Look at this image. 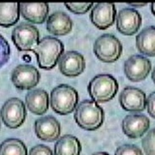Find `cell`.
Wrapping results in <instances>:
<instances>
[{
    "label": "cell",
    "mask_w": 155,
    "mask_h": 155,
    "mask_svg": "<svg viewBox=\"0 0 155 155\" xmlns=\"http://www.w3.org/2000/svg\"><path fill=\"white\" fill-rule=\"evenodd\" d=\"M91 155H110L108 153H106V152H97V153H92Z\"/></svg>",
    "instance_id": "f546056e"
},
{
    "label": "cell",
    "mask_w": 155,
    "mask_h": 155,
    "mask_svg": "<svg viewBox=\"0 0 155 155\" xmlns=\"http://www.w3.org/2000/svg\"><path fill=\"white\" fill-rule=\"evenodd\" d=\"M121 42L114 35L104 33L100 35L93 43V52L98 59L111 63L116 61L122 54Z\"/></svg>",
    "instance_id": "5b68a950"
},
{
    "label": "cell",
    "mask_w": 155,
    "mask_h": 155,
    "mask_svg": "<svg viewBox=\"0 0 155 155\" xmlns=\"http://www.w3.org/2000/svg\"><path fill=\"white\" fill-rule=\"evenodd\" d=\"M119 89L117 80L110 74H98L92 78L87 86L89 95L97 103L111 100Z\"/></svg>",
    "instance_id": "277c9868"
},
{
    "label": "cell",
    "mask_w": 155,
    "mask_h": 155,
    "mask_svg": "<svg viewBox=\"0 0 155 155\" xmlns=\"http://www.w3.org/2000/svg\"><path fill=\"white\" fill-rule=\"evenodd\" d=\"M0 40H1V64L3 65L7 62V60L9 58L10 49L8 42L3 36H0Z\"/></svg>",
    "instance_id": "4316f807"
},
{
    "label": "cell",
    "mask_w": 155,
    "mask_h": 155,
    "mask_svg": "<svg viewBox=\"0 0 155 155\" xmlns=\"http://www.w3.org/2000/svg\"><path fill=\"white\" fill-rule=\"evenodd\" d=\"M114 155H143V153L137 145L123 144L117 147Z\"/></svg>",
    "instance_id": "cb8c5ba5"
},
{
    "label": "cell",
    "mask_w": 155,
    "mask_h": 155,
    "mask_svg": "<svg viewBox=\"0 0 155 155\" xmlns=\"http://www.w3.org/2000/svg\"><path fill=\"white\" fill-rule=\"evenodd\" d=\"M29 155H54L49 147L43 144H38L31 148Z\"/></svg>",
    "instance_id": "484cf974"
},
{
    "label": "cell",
    "mask_w": 155,
    "mask_h": 155,
    "mask_svg": "<svg viewBox=\"0 0 155 155\" xmlns=\"http://www.w3.org/2000/svg\"><path fill=\"white\" fill-rule=\"evenodd\" d=\"M64 4L71 11L76 14L87 12L93 6L92 3H64Z\"/></svg>",
    "instance_id": "d4e9b609"
},
{
    "label": "cell",
    "mask_w": 155,
    "mask_h": 155,
    "mask_svg": "<svg viewBox=\"0 0 155 155\" xmlns=\"http://www.w3.org/2000/svg\"><path fill=\"white\" fill-rule=\"evenodd\" d=\"M116 15L114 4L112 3H97L91 9L90 19L97 28L105 30L113 25Z\"/></svg>",
    "instance_id": "9a60e30c"
},
{
    "label": "cell",
    "mask_w": 155,
    "mask_h": 155,
    "mask_svg": "<svg viewBox=\"0 0 155 155\" xmlns=\"http://www.w3.org/2000/svg\"><path fill=\"white\" fill-rule=\"evenodd\" d=\"M40 76V72L34 65L21 64L13 69L11 81L18 89L30 90L38 85Z\"/></svg>",
    "instance_id": "ba28073f"
},
{
    "label": "cell",
    "mask_w": 155,
    "mask_h": 155,
    "mask_svg": "<svg viewBox=\"0 0 155 155\" xmlns=\"http://www.w3.org/2000/svg\"><path fill=\"white\" fill-rule=\"evenodd\" d=\"M142 25V15L134 8H124L116 15L117 29L125 35L135 34Z\"/></svg>",
    "instance_id": "5bb4252c"
},
{
    "label": "cell",
    "mask_w": 155,
    "mask_h": 155,
    "mask_svg": "<svg viewBox=\"0 0 155 155\" xmlns=\"http://www.w3.org/2000/svg\"><path fill=\"white\" fill-rule=\"evenodd\" d=\"M0 155H27V148L20 139L8 138L1 143Z\"/></svg>",
    "instance_id": "7402d4cb"
},
{
    "label": "cell",
    "mask_w": 155,
    "mask_h": 155,
    "mask_svg": "<svg viewBox=\"0 0 155 155\" xmlns=\"http://www.w3.org/2000/svg\"><path fill=\"white\" fill-rule=\"evenodd\" d=\"M26 116L25 105L18 97H10L1 107V119L9 128L15 129L23 125Z\"/></svg>",
    "instance_id": "52a82bcc"
},
{
    "label": "cell",
    "mask_w": 155,
    "mask_h": 155,
    "mask_svg": "<svg viewBox=\"0 0 155 155\" xmlns=\"http://www.w3.org/2000/svg\"><path fill=\"white\" fill-rule=\"evenodd\" d=\"M142 145L146 155H155V128L147 131L143 138Z\"/></svg>",
    "instance_id": "603a6c76"
},
{
    "label": "cell",
    "mask_w": 155,
    "mask_h": 155,
    "mask_svg": "<svg viewBox=\"0 0 155 155\" xmlns=\"http://www.w3.org/2000/svg\"><path fill=\"white\" fill-rule=\"evenodd\" d=\"M152 79H153V82L155 83V65L153 69V71H152Z\"/></svg>",
    "instance_id": "4dcf8cb0"
},
{
    "label": "cell",
    "mask_w": 155,
    "mask_h": 155,
    "mask_svg": "<svg viewBox=\"0 0 155 155\" xmlns=\"http://www.w3.org/2000/svg\"><path fill=\"white\" fill-rule=\"evenodd\" d=\"M19 3H1L0 4V24L8 27L15 25L20 18Z\"/></svg>",
    "instance_id": "44dd1931"
},
{
    "label": "cell",
    "mask_w": 155,
    "mask_h": 155,
    "mask_svg": "<svg viewBox=\"0 0 155 155\" xmlns=\"http://www.w3.org/2000/svg\"><path fill=\"white\" fill-rule=\"evenodd\" d=\"M73 22L71 16L62 10L52 13L47 19V30L54 35L63 36L71 32Z\"/></svg>",
    "instance_id": "2e32d148"
},
{
    "label": "cell",
    "mask_w": 155,
    "mask_h": 155,
    "mask_svg": "<svg viewBox=\"0 0 155 155\" xmlns=\"http://www.w3.org/2000/svg\"><path fill=\"white\" fill-rule=\"evenodd\" d=\"M78 100L77 91L68 84H59L51 91V107L59 114H67L74 111L78 105Z\"/></svg>",
    "instance_id": "3957f363"
},
{
    "label": "cell",
    "mask_w": 155,
    "mask_h": 155,
    "mask_svg": "<svg viewBox=\"0 0 155 155\" xmlns=\"http://www.w3.org/2000/svg\"><path fill=\"white\" fill-rule=\"evenodd\" d=\"M147 109L148 114L155 119V91L147 97Z\"/></svg>",
    "instance_id": "83f0119b"
},
{
    "label": "cell",
    "mask_w": 155,
    "mask_h": 155,
    "mask_svg": "<svg viewBox=\"0 0 155 155\" xmlns=\"http://www.w3.org/2000/svg\"><path fill=\"white\" fill-rule=\"evenodd\" d=\"M60 72L66 76H76L82 73L86 68L84 56L75 50L64 53L58 62Z\"/></svg>",
    "instance_id": "7c38bea8"
},
{
    "label": "cell",
    "mask_w": 155,
    "mask_h": 155,
    "mask_svg": "<svg viewBox=\"0 0 155 155\" xmlns=\"http://www.w3.org/2000/svg\"><path fill=\"white\" fill-rule=\"evenodd\" d=\"M76 122L85 130H94L99 128L104 120V111L97 103L91 99L80 102L74 113Z\"/></svg>",
    "instance_id": "6da1fadb"
},
{
    "label": "cell",
    "mask_w": 155,
    "mask_h": 155,
    "mask_svg": "<svg viewBox=\"0 0 155 155\" xmlns=\"http://www.w3.org/2000/svg\"><path fill=\"white\" fill-rule=\"evenodd\" d=\"M151 11L155 15V3H153V4H151Z\"/></svg>",
    "instance_id": "1f68e13d"
},
{
    "label": "cell",
    "mask_w": 155,
    "mask_h": 155,
    "mask_svg": "<svg viewBox=\"0 0 155 155\" xmlns=\"http://www.w3.org/2000/svg\"><path fill=\"white\" fill-rule=\"evenodd\" d=\"M64 50V46L61 40L55 37L46 36L40 40L33 52L37 55L39 67L50 70L59 62Z\"/></svg>",
    "instance_id": "7a4b0ae2"
},
{
    "label": "cell",
    "mask_w": 155,
    "mask_h": 155,
    "mask_svg": "<svg viewBox=\"0 0 155 155\" xmlns=\"http://www.w3.org/2000/svg\"><path fill=\"white\" fill-rule=\"evenodd\" d=\"M25 104L32 113L42 114L49 107V97L46 90L36 88L27 92L25 97Z\"/></svg>",
    "instance_id": "e0dca14e"
},
{
    "label": "cell",
    "mask_w": 155,
    "mask_h": 155,
    "mask_svg": "<svg viewBox=\"0 0 155 155\" xmlns=\"http://www.w3.org/2000/svg\"><path fill=\"white\" fill-rule=\"evenodd\" d=\"M12 41L20 51H33L39 43V31L29 22L20 23L12 30Z\"/></svg>",
    "instance_id": "8992f818"
},
{
    "label": "cell",
    "mask_w": 155,
    "mask_h": 155,
    "mask_svg": "<svg viewBox=\"0 0 155 155\" xmlns=\"http://www.w3.org/2000/svg\"><path fill=\"white\" fill-rule=\"evenodd\" d=\"M136 45L143 54L155 56V26L143 28L136 37Z\"/></svg>",
    "instance_id": "d6986e66"
},
{
    "label": "cell",
    "mask_w": 155,
    "mask_h": 155,
    "mask_svg": "<svg viewBox=\"0 0 155 155\" xmlns=\"http://www.w3.org/2000/svg\"><path fill=\"white\" fill-rule=\"evenodd\" d=\"M81 144L76 137L71 134L60 137L54 145L55 155H80Z\"/></svg>",
    "instance_id": "ffe728a7"
},
{
    "label": "cell",
    "mask_w": 155,
    "mask_h": 155,
    "mask_svg": "<svg viewBox=\"0 0 155 155\" xmlns=\"http://www.w3.org/2000/svg\"><path fill=\"white\" fill-rule=\"evenodd\" d=\"M34 130L39 139L46 142H54L59 138L61 126L59 120L49 114L36 120Z\"/></svg>",
    "instance_id": "8fae6325"
},
{
    "label": "cell",
    "mask_w": 155,
    "mask_h": 155,
    "mask_svg": "<svg viewBox=\"0 0 155 155\" xmlns=\"http://www.w3.org/2000/svg\"><path fill=\"white\" fill-rule=\"evenodd\" d=\"M152 70V64L147 57L141 54L130 56L124 63V72L131 81L145 79Z\"/></svg>",
    "instance_id": "9c48e42d"
},
{
    "label": "cell",
    "mask_w": 155,
    "mask_h": 155,
    "mask_svg": "<svg viewBox=\"0 0 155 155\" xmlns=\"http://www.w3.org/2000/svg\"><path fill=\"white\" fill-rule=\"evenodd\" d=\"M150 120L143 114H130L122 120V130L130 138L142 137L149 129Z\"/></svg>",
    "instance_id": "4fadbf2b"
},
{
    "label": "cell",
    "mask_w": 155,
    "mask_h": 155,
    "mask_svg": "<svg viewBox=\"0 0 155 155\" xmlns=\"http://www.w3.org/2000/svg\"><path fill=\"white\" fill-rule=\"evenodd\" d=\"M119 102L126 111H143L147 107V96L142 89L128 86L120 93Z\"/></svg>",
    "instance_id": "30bf717a"
},
{
    "label": "cell",
    "mask_w": 155,
    "mask_h": 155,
    "mask_svg": "<svg viewBox=\"0 0 155 155\" xmlns=\"http://www.w3.org/2000/svg\"><path fill=\"white\" fill-rule=\"evenodd\" d=\"M20 10L27 21L41 24L46 20L49 6L47 3H20Z\"/></svg>",
    "instance_id": "ac0fdd59"
},
{
    "label": "cell",
    "mask_w": 155,
    "mask_h": 155,
    "mask_svg": "<svg viewBox=\"0 0 155 155\" xmlns=\"http://www.w3.org/2000/svg\"><path fill=\"white\" fill-rule=\"evenodd\" d=\"M128 4L131 5V6H134V7H139V6H144V5H147V3H141V4H136V3H128Z\"/></svg>",
    "instance_id": "f1b7e54d"
}]
</instances>
